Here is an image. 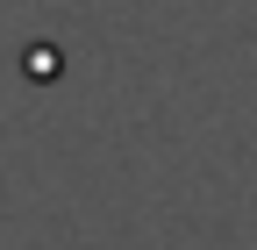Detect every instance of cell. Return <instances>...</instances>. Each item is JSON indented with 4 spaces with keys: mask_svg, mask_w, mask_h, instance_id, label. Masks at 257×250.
I'll list each match as a JSON object with an SVG mask.
<instances>
[]
</instances>
